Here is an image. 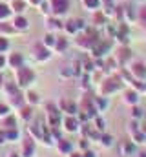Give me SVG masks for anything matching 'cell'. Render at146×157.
Here are the masks:
<instances>
[{"label": "cell", "mask_w": 146, "mask_h": 157, "mask_svg": "<svg viewBox=\"0 0 146 157\" xmlns=\"http://www.w3.org/2000/svg\"><path fill=\"white\" fill-rule=\"evenodd\" d=\"M121 86H122V80H121L119 75H117V77H111V78H106V80H102L101 86H99V95H101V97H110L111 93L119 91Z\"/></svg>", "instance_id": "1"}, {"label": "cell", "mask_w": 146, "mask_h": 157, "mask_svg": "<svg viewBox=\"0 0 146 157\" xmlns=\"http://www.w3.org/2000/svg\"><path fill=\"white\" fill-rule=\"evenodd\" d=\"M33 80H35V73H33V70H29V68H26V66L17 68V84H18V88L29 86Z\"/></svg>", "instance_id": "2"}, {"label": "cell", "mask_w": 146, "mask_h": 157, "mask_svg": "<svg viewBox=\"0 0 146 157\" xmlns=\"http://www.w3.org/2000/svg\"><path fill=\"white\" fill-rule=\"evenodd\" d=\"M80 128V121L77 119V115H66L62 119V130L66 133H77Z\"/></svg>", "instance_id": "3"}, {"label": "cell", "mask_w": 146, "mask_h": 157, "mask_svg": "<svg viewBox=\"0 0 146 157\" xmlns=\"http://www.w3.org/2000/svg\"><path fill=\"white\" fill-rule=\"evenodd\" d=\"M128 71L139 80H144L146 78V62H141V60H133L128 68Z\"/></svg>", "instance_id": "4"}, {"label": "cell", "mask_w": 146, "mask_h": 157, "mask_svg": "<svg viewBox=\"0 0 146 157\" xmlns=\"http://www.w3.org/2000/svg\"><path fill=\"white\" fill-rule=\"evenodd\" d=\"M135 150H137V144L132 139H124V141L119 143V155L121 157L132 155V154H135Z\"/></svg>", "instance_id": "5"}, {"label": "cell", "mask_w": 146, "mask_h": 157, "mask_svg": "<svg viewBox=\"0 0 146 157\" xmlns=\"http://www.w3.org/2000/svg\"><path fill=\"white\" fill-rule=\"evenodd\" d=\"M122 101H124L128 106H137L139 101H141V95H139L137 90L128 88V90H124V93H122Z\"/></svg>", "instance_id": "6"}, {"label": "cell", "mask_w": 146, "mask_h": 157, "mask_svg": "<svg viewBox=\"0 0 146 157\" xmlns=\"http://www.w3.org/2000/svg\"><path fill=\"white\" fill-rule=\"evenodd\" d=\"M35 139L33 137H26L22 141V150H20V155L22 157H35Z\"/></svg>", "instance_id": "7"}, {"label": "cell", "mask_w": 146, "mask_h": 157, "mask_svg": "<svg viewBox=\"0 0 146 157\" xmlns=\"http://www.w3.org/2000/svg\"><path fill=\"white\" fill-rule=\"evenodd\" d=\"M73 150H75V144H73L70 139L60 137V139L57 141V152H59L60 155H70Z\"/></svg>", "instance_id": "8"}, {"label": "cell", "mask_w": 146, "mask_h": 157, "mask_svg": "<svg viewBox=\"0 0 146 157\" xmlns=\"http://www.w3.org/2000/svg\"><path fill=\"white\" fill-rule=\"evenodd\" d=\"M49 6H51V11L55 15H62L68 11L70 7V0H49Z\"/></svg>", "instance_id": "9"}, {"label": "cell", "mask_w": 146, "mask_h": 157, "mask_svg": "<svg viewBox=\"0 0 146 157\" xmlns=\"http://www.w3.org/2000/svg\"><path fill=\"white\" fill-rule=\"evenodd\" d=\"M59 108H60V112H64L66 115H77V113H79V104L73 102V101H66V99L60 101Z\"/></svg>", "instance_id": "10"}, {"label": "cell", "mask_w": 146, "mask_h": 157, "mask_svg": "<svg viewBox=\"0 0 146 157\" xmlns=\"http://www.w3.org/2000/svg\"><path fill=\"white\" fill-rule=\"evenodd\" d=\"M49 130V126H40V124H31L29 126V135L35 139V141H42L44 133Z\"/></svg>", "instance_id": "11"}, {"label": "cell", "mask_w": 146, "mask_h": 157, "mask_svg": "<svg viewBox=\"0 0 146 157\" xmlns=\"http://www.w3.org/2000/svg\"><path fill=\"white\" fill-rule=\"evenodd\" d=\"M132 59V51L126 48V46H122V48H119V51H117V57H115V60H117V64H121V66H124L128 60Z\"/></svg>", "instance_id": "12"}, {"label": "cell", "mask_w": 146, "mask_h": 157, "mask_svg": "<svg viewBox=\"0 0 146 157\" xmlns=\"http://www.w3.org/2000/svg\"><path fill=\"white\" fill-rule=\"evenodd\" d=\"M130 139H132L135 144H144L146 143V132L143 128H137V130L130 132Z\"/></svg>", "instance_id": "13"}, {"label": "cell", "mask_w": 146, "mask_h": 157, "mask_svg": "<svg viewBox=\"0 0 146 157\" xmlns=\"http://www.w3.org/2000/svg\"><path fill=\"white\" fill-rule=\"evenodd\" d=\"M51 57V53H49V49L42 44V46H35V59L38 62H44V60H48Z\"/></svg>", "instance_id": "14"}, {"label": "cell", "mask_w": 146, "mask_h": 157, "mask_svg": "<svg viewBox=\"0 0 146 157\" xmlns=\"http://www.w3.org/2000/svg\"><path fill=\"white\" fill-rule=\"evenodd\" d=\"M93 106L97 108V112H104L108 106V97H93Z\"/></svg>", "instance_id": "15"}, {"label": "cell", "mask_w": 146, "mask_h": 157, "mask_svg": "<svg viewBox=\"0 0 146 157\" xmlns=\"http://www.w3.org/2000/svg\"><path fill=\"white\" fill-rule=\"evenodd\" d=\"M9 66H11V68H20V66H24V57H22L20 53H13V55L9 57Z\"/></svg>", "instance_id": "16"}, {"label": "cell", "mask_w": 146, "mask_h": 157, "mask_svg": "<svg viewBox=\"0 0 146 157\" xmlns=\"http://www.w3.org/2000/svg\"><path fill=\"white\" fill-rule=\"evenodd\" d=\"M2 133H4V137H6V141H9V143H13V141H17V139L20 137V133H18V130H17V128H9V130H2Z\"/></svg>", "instance_id": "17"}, {"label": "cell", "mask_w": 146, "mask_h": 157, "mask_svg": "<svg viewBox=\"0 0 146 157\" xmlns=\"http://www.w3.org/2000/svg\"><path fill=\"white\" fill-rule=\"evenodd\" d=\"M80 2L88 11H99L101 9V0H80Z\"/></svg>", "instance_id": "18"}, {"label": "cell", "mask_w": 146, "mask_h": 157, "mask_svg": "<svg viewBox=\"0 0 146 157\" xmlns=\"http://www.w3.org/2000/svg\"><path fill=\"white\" fill-rule=\"evenodd\" d=\"M20 110V119H24V121H31V117H33V106H22V108H18Z\"/></svg>", "instance_id": "19"}, {"label": "cell", "mask_w": 146, "mask_h": 157, "mask_svg": "<svg viewBox=\"0 0 146 157\" xmlns=\"http://www.w3.org/2000/svg\"><path fill=\"white\" fill-rule=\"evenodd\" d=\"M46 112H48V117H60V108L51 102L46 104Z\"/></svg>", "instance_id": "20"}, {"label": "cell", "mask_w": 146, "mask_h": 157, "mask_svg": "<svg viewBox=\"0 0 146 157\" xmlns=\"http://www.w3.org/2000/svg\"><path fill=\"white\" fill-rule=\"evenodd\" d=\"M2 128H4V130L17 128V119L13 117V115H7V117H4V121H2Z\"/></svg>", "instance_id": "21"}, {"label": "cell", "mask_w": 146, "mask_h": 157, "mask_svg": "<svg viewBox=\"0 0 146 157\" xmlns=\"http://www.w3.org/2000/svg\"><path fill=\"white\" fill-rule=\"evenodd\" d=\"M26 102H28L29 106H35V104L40 102V97L36 95L35 91H28V93H26Z\"/></svg>", "instance_id": "22"}, {"label": "cell", "mask_w": 146, "mask_h": 157, "mask_svg": "<svg viewBox=\"0 0 146 157\" xmlns=\"http://www.w3.org/2000/svg\"><path fill=\"white\" fill-rule=\"evenodd\" d=\"M55 42H57V37H55L53 33H48V35L44 37V42H42V44H44L48 49H53V48H55Z\"/></svg>", "instance_id": "23"}, {"label": "cell", "mask_w": 146, "mask_h": 157, "mask_svg": "<svg viewBox=\"0 0 146 157\" xmlns=\"http://www.w3.org/2000/svg\"><path fill=\"white\" fill-rule=\"evenodd\" d=\"M99 143H101L104 148H111V146H113V137H111L110 133H102L101 139H99Z\"/></svg>", "instance_id": "24"}, {"label": "cell", "mask_w": 146, "mask_h": 157, "mask_svg": "<svg viewBox=\"0 0 146 157\" xmlns=\"http://www.w3.org/2000/svg\"><path fill=\"white\" fill-rule=\"evenodd\" d=\"M66 48H68V39H57V42H55V51L64 53Z\"/></svg>", "instance_id": "25"}, {"label": "cell", "mask_w": 146, "mask_h": 157, "mask_svg": "<svg viewBox=\"0 0 146 157\" xmlns=\"http://www.w3.org/2000/svg\"><path fill=\"white\" fill-rule=\"evenodd\" d=\"M93 126H95L99 132H104V128H106V121L101 117V115H97V117H95V121H93Z\"/></svg>", "instance_id": "26"}, {"label": "cell", "mask_w": 146, "mask_h": 157, "mask_svg": "<svg viewBox=\"0 0 146 157\" xmlns=\"http://www.w3.org/2000/svg\"><path fill=\"white\" fill-rule=\"evenodd\" d=\"M132 117L135 119V121L144 117V112H143V108H139V104L137 106H132Z\"/></svg>", "instance_id": "27"}, {"label": "cell", "mask_w": 146, "mask_h": 157, "mask_svg": "<svg viewBox=\"0 0 146 157\" xmlns=\"http://www.w3.org/2000/svg\"><path fill=\"white\" fill-rule=\"evenodd\" d=\"M15 28L17 29H28V20L24 17H17L15 18Z\"/></svg>", "instance_id": "28"}, {"label": "cell", "mask_w": 146, "mask_h": 157, "mask_svg": "<svg viewBox=\"0 0 146 157\" xmlns=\"http://www.w3.org/2000/svg\"><path fill=\"white\" fill-rule=\"evenodd\" d=\"M64 29L70 33V35H75L79 29H77V24H75V20H70V22H66V26H64Z\"/></svg>", "instance_id": "29"}, {"label": "cell", "mask_w": 146, "mask_h": 157, "mask_svg": "<svg viewBox=\"0 0 146 157\" xmlns=\"http://www.w3.org/2000/svg\"><path fill=\"white\" fill-rule=\"evenodd\" d=\"M71 75H75V73H73V68H71V66H64V68L60 70V77H62V78L71 77Z\"/></svg>", "instance_id": "30"}, {"label": "cell", "mask_w": 146, "mask_h": 157, "mask_svg": "<svg viewBox=\"0 0 146 157\" xmlns=\"http://www.w3.org/2000/svg\"><path fill=\"white\" fill-rule=\"evenodd\" d=\"M79 148L84 152V150H88L90 148V139H86V137H80V141H79Z\"/></svg>", "instance_id": "31"}, {"label": "cell", "mask_w": 146, "mask_h": 157, "mask_svg": "<svg viewBox=\"0 0 146 157\" xmlns=\"http://www.w3.org/2000/svg\"><path fill=\"white\" fill-rule=\"evenodd\" d=\"M137 17H139V22H141V24H144V26H146V6H144V7H141V9H139Z\"/></svg>", "instance_id": "32"}, {"label": "cell", "mask_w": 146, "mask_h": 157, "mask_svg": "<svg viewBox=\"0 0 146 157\" xmlns=\"http://www.w3.org/2000/svg\"><path fill=\"white\" fill-rule=\"evenodd\" d=\"M48 28H49V29H59V28H60V22H59L57 18H49V20H48Z\"/></svg>", "instance_id": "33"}, {"label": "cell", "mask_w": 146, "mask_h": 157, "mask_svg": "<svg viewBox=\"0 0 146 157\" xmlns=\"http://www.w3.org/2000/svg\"><path fill=\"white\" fill-rule=\"evenodd\" d=\"M9 15V7L6 4H0V18H6Z\"/></svg>", "instance_id": "34"}, {"label": "cell", "mask_w": 146, "mask_h": 157, "mask_svg": "<svg viewBox=\"0 0 146 157\" xmlns=\"http://www.w3.org/2000/svg\"><path fill=\"white\" fill-rule=\"evenodd\" d=\"M13 7H15V11H22V9L26 7V4H24L22 0H15V2H13Z\"/></svg>", "instance_id": "35"}, {"label": "cell", "mask_w": 146, "mask_h": 157, "mask_svg": "<svg viewBox=\"0 0 146 157\" xmlns=\"http://www.w3.org/2000/svg\"><path fill=\"white\" fill-rule=\"evenodd\" d=\"M9 115V106L7 104H0V117H7Z\"/></svg>", "instance_id": "36"}, {"label": "cell", "mask_w": 146, "mask_h": 157, "mask_svg": "<svg viewBox=\"0 0 146 157\" xmlns=\"http://www.w3.org/2000/svg\"><path fill=\"white\" fill-rule=\"evenodd\" d=\"M7 48H9V42H7V39H0V53H4Z\"/></svg>", "instance_id": "37"}, {"label": "cell", "mask_w": 146, "mask_h": 157, "mask_svg": "<svg viewBox=\"0 0 146 157\" xmlns=\"http://www.w3.org/2000/svg\"><path fill=\"white\" fill-rule=\"evenodd\" d=\"M82 155H84V157H97V154H95L91 148H88V150H84V152H82Z\"/></svg>", "instance_id": "38"}, {"label": "cell", "mask_w": 146, "mask_h": 157, "mask_svg": "<svg viewBox=\"0 0 146 157\" xmlns=\"http://www.w3.org/2000/svg\"><path fill=\"white\" fill-rule=\"evenodd\" d=\"M0 31H7V33H11V31H13V28H9V26H4V24H0Z\"/></svg>", "instance_id": "39"}, {"label": "cell", "mask_w": 146, "mask_h": 157, "mask_svg": "<svg viewBox=\"0 0 146 157\" xmlns=\"http://www.w3.org/2000/svg\"><path fill=\"white\" fill-rule=\"evenodd\" d=\"M66 157H84V155H82V152H75V150H73L71 154H70V155H66Z\"/></svg>", "instance_id": "40"}, {"label": "cell", "mask_w": 146, "mask_h": 157, "mask_svg": "<svg viewBox=\"0 0 146 157\" xmlns=\"http://www.w3.org/2000/svg\"><path fill=\"white\" fill-rule=\"evenodd\" d=\"M6 62H7V60H6V57H4V55H0V68H4V66H6Z\"/></svg>", "instance_id": "41"}, {"label": "cell", "mask_w": 146, "mask_h": 157, "mask_svg": "<svg viewBox=\"0 0 146 157\" xmlns=\"http://www.w3.org/2000/svg\"><path fill=\"white\" fill-rule=\"evenodd\" d=\"M4 143H7V141H6V137H4V133H0V146H2Z\"/></svg>", "instance_id": "42"}, {"label": "cell", "mask_w": 146, "mask_h": 157, "mask_svg": "<svg viewBox=\"0 0 146 157\" xmlns=\"http://www.w3.org/2000/svg\"><path fill=\"white\" fill-rule=\"evenodd\" d=\"M29 4H33V6H38V4H40V0H29Z\"/></svg>", "instance_id": "43"}, {"label": "cell", "mask_w": 146, "mask_h": 157, "mask_svg": "<svg viewBox=\"0 0 146 157\" xmlns=\"http://www.w3.org/2000/svg\"><path fill=\"white\" fill-rule=\"evenodd\" d=\"M137 157H146V152H139V154H137Z\"/></svg>", "instance_id": "44"}, {"label": "cell", "mask_w": 146, "mask_h": 157, "mask_svg": "<svg viewBox=\"0 0 146 157\" xmlns=\"http://www.w3.org/2000/svg\"><path fill=\"white\" fill-rule=\"evenodd\" d=\"M7 157H22V155H18V154H9Z\"/></svg>", "instance_id": "45"}, {"label": "cell", "mask_w": 146, "mask_h": 157, "mask_svg": "<svg viewBox=\"0 0 146 157\" xmlns=\"http://www.w3.org/2000/svg\"><path fill=\"white\" fill-rule=\"evenodd\" d=\"M2 84H4V78H2V75H0V88H2Z\"/></svg>", "instance_id": "46"}]
</instances>
